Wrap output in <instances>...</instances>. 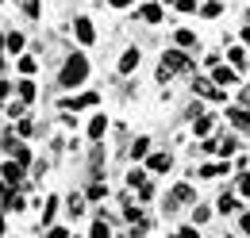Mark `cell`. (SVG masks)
<instances>
[{"mask_svg":"<svg viewBox=\"0 0 250 238\" xmlns=\"http://www.w3.org/2000/svg\"><path fill=\"white\" fill-rule=\"evenodd\" d=\"M177 69H192V61L181 54V50H166V58H162V81H169V73H177Z\"/></svg>","mask_w":250,"mask_h":238,"instance_id":"2","label":"cell"},{"mask_svg":"<svg viewBox=\"0 0 250 238\" xmlns=\"http://www.w3.org/2000/svg\"><path fill=\"white\" fill-rule=\"evenodd\" d=\"M247 104H250V92H247Z\"/></svg>","mask_w":250,"mask_h":238,"instance_id":"42","label":"cell"},{"mask_svg":"<svg viewBox=\"0 0 250 238\" xmlns=\"http://www.w3.org/2000/svg\"><path fill=\"white\" fill-rule=\"evenodd\" d=\"M192 89L200 92V96H212V100H219V96H223V92H219L216 85H208V81H204V77H196V81H192Z\"/></svg>","mask_w":250,"mask_h":238,"instance_id":"9","label":"cell"},{"mask_svg":"<svg viewBox=\"0 0 250 238\" xmlns=\"http://www.w3.org/2000/svg\"><path fill=\"white\" fill-rule=\"evenodd\" d=\"M8 50H12V54H16V50H23V35H20V31H12V35H8Z\"/></svg>","mask_w":250,"mask_h":238,"instance_id":"20","label":"cell"},{"mask_svg":"<svg viewBox=\"0 0 250 238\" xmlns=\"http://www.w3.org/2000/svg\"><path fill=\"white\" fill-rule=\"evenodd\" d=\"M46 238H65V231H62V227H50V231H46Z\"/></svg>","mask_w":250,"mask_h":238,"instance_id":"34","label":"cell"},{"mask_svg":"<svg viewBox=\"0 0 250 238\" xmlns=\"http://www.w3.org/2000/svg\"><path fill=\"white\" fill-rule=\"evenodd\" d=\"M0 173H4V180H8V184H20V177H23V165L12 158V161H4V169H0Z\"/></svg>","mask_w":250,"mask_h":238,"instance_id":"6","label":"cell"},{"mask_svg":"<svg viewBox=\"0 0 250 238\" xmlns=\"http://www.w3.org/2000/svg\"><path fill=\"white\" fill-rule=\"evenodd\" d=\"M54 208H58V200H46V208H42V223H50V219H54Z\"/></svg>","mask_w":250,"mask_h":238,"instance_id":"26","label":"cell"},{"mask_svg":"<svg viewBox=\"0 0 250 238\" xmlns=\"http://www.w3.org/2000/svg\"><path fill=\"white\" fill-rule=\"evenodd\" d=\"M146 150H150V142H146V139H135V142H131V158L139 161V158H146Z\"/></svg>","mask_w":250,"mask_h":238,"instance_id":"15","label":"cell"},{"mask_svg":"<svg viewBox=\"0 0 250 238\" xmlns=\"http://www.w3.org/2000/svg\"><path fill=\"white\" fill-rule=\"evenodd\" d=\"M127 184H131V188H135V184H139V188H143V184H146V177H143V173H139V169H131V173H127Z\"/></svg>","mask_w":250,"mask_h":238,"instance_id":"24","label":"cell"},{"mask_svg":"<svg viewBox=\"0 0 250 238\" xmlns=\"http://www.w3.org/2000/svg\"><path fill=\"white\" fill-rule=\"evenodd\" d=\"M0 235H4V223H0Z\"/></svg>","mask_w":250,"mask_h":238,"instance_id":"41","label":"cell"},{"mask_svg":"<svg viewBox=\"0 0 250 238\" xmlns=\"http://www.w3.org/2000/svg\"><path fill=\"white\" fill-rule=\"evenodd\" d=\"M177 46H196V35L192 31H177Z\"/></svg>","mask_w":250,"mask_h":238,"instance_id":"23","label":"cell"},{"mask_svg":"<svg viewBox=\"0 0 250 238\" xmlns=\"http://www.w3.org/2000/svg\"><path fill=\"white\" fill-rule=\"evenodd\" d=\"M173 238H196V227H181V231H177Z\"/></svg>","mask_w":250,"mask_h":238,"instance_id":"33","label":"cell"},{"mask_svg":"<svg viewBox=\"0 0 250 238\" xmlns=\"http://www.w3.org/2000/svg\"><path fill=\"white\" fill-rule=\"evenodd\" d=\"M89 238H108V223H104V219L93 223V235H89Z\"/></svg>","mask_w":250,"mask_h":238,"instance_id":"25","label":"cell"},{"mask_svg":"<svg viewBox=\"0 0 250 238\" xmlns=\"http://www.w3.org/2000/svg\"><path fill=\"white\" fill-rule=\"evenodd\" d=\"M212 81H216L219 89H227V85H239V69H227V65H216Z\"/></svg>","mask_w":250,"mask_h":238,"instance_id":"3","label":"cell"},{"mask_svg":"<svg viewBox=\"0 0 250 238\" xmlns=\"http://www.w3.org/2000/svg\"><path fill=\"white\" fill-rule=\"evenodd\" d=\"M0 196H4V188H0Z\"/></svg>","mask_w":250,"mask_h":238,"instance_id":"43","label":"cell"},{"mask_svg":"<svg viewBox=\"0 0 250 238\" xmlns=\"http://www.w3.org/2000/svg\"><path fill=\"white\" fill-rule=\"evenodd\" d=\"M104 131H108V119L93 116V123H89V139H104Z\"/></svg>","mask_w":250,"mask_h":238,"instance_id":"12","label":"cell"},{"mask_svg":"<svg viewBox=\"0 0 250 238\" xmlns=\"http://www.w3.org/2000/svg\"><path fill=\"white\" fill-rule=\"evenodd\" d=\"M20 73H35V58H20Z\"/></svg>","mask_w":250,"mask_h":238,"instance_id":"29","label":"cell"},{"mask_svg":"<svg viewBox=\"0 0 250 238\" xmlns=\"http://www.w3.org/2000/svg\"><path fill=\"white\" fill-rule=\"evenodd\" d=\"M139 20H143V23H158V20H162V8H158V4H143Z\"/></svg>","mask_w":250,"mask_h":238,"instance_id":"11","label":"cell"},{"mask_svg":"<svg viewBox=\"0 0 250 238\" xmlns=\"http://www.w3.org/2000/svg\"><path fill=\"white\" fill-rule=\"evenodd\" d=\"M166 4H177V8H181V12H192V8H196V4H192V0H166Z\"/></svg>","mask_w":250,"mask_h":238,"instance_id":"31","label":"cell"},{"mask_svg":"<svg viewBox=\"0 0 250 238\" xmlns=\"http://www.w3.org/2000/svg\"><path fill=\"white\" fill-rule=\"evenodd\" d=\"M208 215H212L208 208H196V211H192V223H208Z\"/></svg>","mask_w":250,"mask_h":238,"instance_id":"27","label":"cell"},{"mask_svg":"<svg viewBox=\"0 0 250 238\" xmlns=\"http://www.w3.org/2000/svg\"><path fill=\"white\" fill-rule=\"evenodd\" d=\"M239 227H243V231L250 235V215H243V219H239Z\"/></svg>","mask_w":250,"mask_h":238,"instance_id":"36","label":"cell"},{"mask_svg":"<svg viewBox=\"0 0 250 238\" xmlns=\"http://www.w3.org/2000/svg\"><path fill=\"white\" fill-rule=\"evenodd\" d=\"M4 96H8V81H0V100H4Z\"/></svg>","mask_w":250,"mask_h":238,"instance_id":"37","label":"cell"},{"mask_svg":"<svg viewBox=\"0 0 250 238\" xmlns=\"http://www.w3.org/2000/svg\"><path fill=\"white\" fill-rule=\"evenodd\" d=\"M239 188H243V192L250 196V177H247V173H243V180H239Z\"/></svg>","mask_w":250,"mask_h":238,"instance_id":"35","label":"cell"},{"mask_svg":"<svg viewBox=\"0 0 250 238\" xmlns=\"http://www.w3.org/2000/svg\"><path fill=\"white\" fill-rule=\"evenodd\" d=\"M223 173H227V161H208V165H200V177H223Z\"/></svg>","mask_w":250,"mask_h":238,"instance_id":"8","label":"cell"},{"mask_svg":"<svg viewBox=\"0 0 250 238\" xmlns=\"http://www.w3.org/2000/svg\"><path fill=\"white\" fill-rule=\"evenodd\" d=\"M20 100H35V81H20Z\"/></svg>","mask_w":250,"mask_h":238,"instance_id":"21","label":"cell"},{"mask_svg":"<svg viewBox=\"0 0 250 238\" xmlns=\"http://www.w3.org/2000/svg\"><path fill=\"white\" fill-rule=\"evenodd\" d=\"M89 77V61H85V54H73V58H65V65H62V81L65 89H73V85H81Z\"/></svg>","mask_w":250,"mask_h":238,"instance_id":"1","label":"cell"},{"mask_svg":"<svg viewBox=\"0 0 250 238\" xmlns=\"http://www.w3.org/2000/svg\"><path fill=\"white\" fill-rule=\"evenodd\" d=\"M104 192H108V188H104V184H100V180H96L93 188H89V200H100V196H104Z\"/></svg>","mask_w":250,"mask_h":238,"instance_id":"28","label":"cell"},{"mask_svg":"<svg viewBox=\"0 0 250 238\" xmlns=\"http://www.w3.org/2000/svg\"><path fill=\"white\" fill-rule=\"evenodd\" d=\"M135 65H139V50H127L124 58H120V73H131Z\"/></svg>","mask_w":250,"mask_h":238,"instance_id":"14","label":"cell"},{"mask_svg":"<svg viewBox=\"0 0 250 238\" xmlns=\"http://www.w3.org/2000/svg\"><path fill=\"white\" fill-rule=\"evenodd\" d=\"M227 116H231V123H235L239 131H247V127H250V112H247V108H231Z\"/></svg>","mask_w":250,"mask_h":238,"instance_id":"10","label":"cell"},{"mask_svg":"<svg viewBox=\"0 0 250 238\" xmlns=\"http://www.w3.org/2000/svg\"><path fill=\"white\" fill-rule=\"evenodd\" d=\"M0 46H8V39H0Z\"/></svg>","mask_w":250,"mask_h":238,"instance_id":"40","label":"cell"},{"mask_svg":"<svg viewBox=\"0 0 250 238\" xmlns=\"http://www.w3.org/2000/svg\"><path fill=\"white\" fill-rule=\"evenodd\" d=\"M146 165H150V173H166V169H169V154H154Z\"/></svg>","mask_w":250,"mask_h":238,"instance_id":"13","label":"cell"},{"mask_svg":"<svg viewBox=\"0 0 250 238\" xmlns=\"http://www.w3.org/2000/svg\"><path fill=\"white\" fill-rule=\"evenodd\" d=\"M96 104V92H85L77 100H62V112H77V108H93Z\"/></svg>","mask_w":250,"mask_h":238,"instance_id":"5","label":"cell"},{"mask_svg":"<svg viewBox=\"0 0 250 238\" xmlns=\"http://www.w3.org/2000/svg\"><path fill=\"white\" fill-rule=\"evenodd\" d=\"M192 131H196V135H208V131H212V116H200L192 123Z\"/></svg>","mask_w":250,"mask_h":238,"instance_id":"18","label":"cell"},{"mask_svg":"<svg viewBox=\"0 0 250 238\" xmlns=\"http://www.w3.org/2000/svg\"><path fill=\"white\" fill-rule=\"evenodd\" d=\"M219 154H223V158H231V154H235V142H231V139H227V142H219Z\"/></svg>","mask_w":250,"mask_h":238,"instance_id":"32","label":"cell"},{"mask_svg":"<svg viewBox=\"0 0 250 238\" xmlns=\"http://www.w3.org/2000/svg\"><path fill=\"white\" fill-rule=\"evenodd\" d=\"M219 12H223V8H219L216 0H208V4H204V8H200V16H204V20H216Z\"/></svg>","mask_w":250,"mask_h":238,"instance_id":"17","label":"cell"},{"mask_svg":"<svg viewBox=\"0 0 250 238\" xmlns=\"http://www.w3.org/2000/svg\"><path fill=\"white\" fill-rule=\"evenodd\" d=\"M188 196H192V188H188V184H177V188L169 192V211H173V208H181Z\"/></svg>","mask_w":250,"mask_h":238,"instance_id":"7","label":"cell"},{"mask_svg":"<svg viewBox=\"0 0 250 238\" xmlns=\"http://www.w3.org/2000/svg\"><path fill=\"white\" fill-rule=\"evenodd\" d=\"M16 161H20V165H27V161H31V154H27L23 146H16Z\"/></svg>","mask_w":250,"mask_h":238,"instance_id":"30","label":"cell"},{"mask_svg":"<svg viewBox=\"0 0 250 238\" xmlns=\"http://www.w3.org/2000/svg\"><path fill=\"white\" fill-rule=\"evenodd\" d=\"M227 58H231L235 69H243V65H247V50H227Z\"/></svg>","mask_w":250,"mask_h":238,"instance_id":"19","label":"cell"},{"mask_svg":"<svg viewBox=\"0 0 250 238\" xmlns=\"http://www.w3.org/2000/svg\"><path fill=\"white\" fill-rule=\"evenodd\" d=\"M243 39H247V42H250V27H247V31H243Z\"/></svg>","mask_w":250,"mask_h":238,"instance_id":"39","label":"cell"},{"mask_svg":"<svg viewBox=\"0 0 250 238\" xmlns=\"http://www.w3.org/2000/svg\"><path fill=\"white\" fill-rule=\"evenodd\" d=\"M216 208L223 211V215H227V211H235V208H239V200H235V196L227 192V196H219V204H216Z\"/></svg>","mask_w":250,"mask_h":238,"instance_id":"16","label":"cell"},{"mask_svg":"<svg viewBox=\"0 0 250 238\" xmlns=\"http://www.w3.org/2000/svg\"><path fill=\"white\" fill-rule=\"evenodd\" d=\"M4 208L20 211V208H23V200H20V196H16V192H4Z\"/></svg>","mask_w":250,"mask_h":238,"instance_id":"22","label":"cell"},{"mask_svg":"<svg viewBox=\"0 0 250 238\" xmlns=\"http://www.w3.org/2000/svg\"><path fill=\"white\" fill-rule=\"evenodd\" d=\"M127 4H131V0H112V8H127Z\"/></svg>","mask_w":250,"mask_h":238,"instance_id":"38","label":"cell"},{"mask_svg":"<svg viewBox=\"0 0 250 238\" xmlns=\"http://www.w3.org/2000/svg\"><path fill=\"white\" fill-rule=\"evenodd\" d=\"M73 35H77V42H85V46L96 39V31H93V23H89V20H73Z\"/></svg>","mask_w":250,"mask_h":238,"instance_id":"4","label":"cell"}]
</instances>
